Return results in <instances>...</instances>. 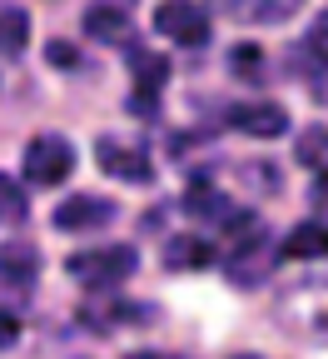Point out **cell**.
<instances>
[{"instance_id":"5b68a950","label":"cell","mask_w":328,"mask_h":359,"mask_svg":"<svg viewBox=\"0 0 328 359\" xmlns=\"http://www.w3.org/2000/svg\"><path fill=\"white\" fill-rule=\"evenodd\" d=\"M129 70H134L129 115L155 120V115H159V90H164V80H169V60L155 55V50H134V55H129Z\"/></svg>"},{"instance_id":"4fadbf2b","label":"cell","mask_w":328,"mask_h":359,"mask_svg":"<svg viewBox=\"0 0 328 359\" xmlns=\"http://www.w3.org/2000/svg\"><path fill=\"white\" fill-rule=\"evenodd\" d=\"M284 259H323L328 255V224H318V219H304L299 230L284 240V250H278Z\"/></svg>"},{"instance_id":"9c48e42d","label":"cell","mask_w":328,"mask_h":359,"mask_svg":"<svg viewBox=\"0 0 328 359\" xmlns=\"http://www.w3.org/2000/svg\"><path fill=\"white\" fill-rule=\"evenodd\" d=\"M40 275V250L25 245V240H10V245H0V285H10V290H30Z\"/></svg>"},{"instance_id":"ac0fdd59","label":"cell","mask_w":328,"mask_h":359,"mask_svg":"<svg viewBox=\"0 0 328 359\" xmlns=\"http://www.w3.org/2000/svg\"><path fill=\"white\" fill-rule=\"evenodd\" d=\"M45 60H50L55 70H75L80 65V50H75L70 40H50V45H45Z\"/></svg>"},{"instance_id":"52a82bcc","label":"cell","mask_w":328,"mask_h":359,"mask_svg":"<svg viewBox=\"0 0 328 359\" xmlns=\"http://www.w3.org/2000/svg\"><path fill=\"white\" fill-rule=\"evenodd\" d=\"M155 30L174 45H204L209 40V15L194 6V0H164V6L155 11Z\"/></svg>"},{"instance_id":"ba28073f","label":"cell","mask_w":328,"mask_h":359,"mask_svg":"<svg viewBox=\"0 0 328 359\" xmlns=\"http://www.w3.org/2000/svg\"><path fill=\"white\" fill-rule=\"evenodd\" d=\"M224 120L234 130H244L249 140H278V135L289 130V110L273 105V100H239V105H229Z\"/></svg>"},{"instance_id":"30bf717a","label":"cell","mask_w":328,"mask_h":359,"mask_svg":"<svg viewBox=\"0 0 328 359\" xmlns=\"http://www.w3.org/2000/svg\"><path fill=\"white\" fill-rule=\"evenodd\" d=\"M234 20L244 25H284L304 11V0H224Z\"/></svg>"},{"instance_id":"3957f363","label":"cell","mask_w":328,"mask_h":359,"mask_svg":"<svg viewBox=\"0 0 328 359\" xmlns=\"http://www.w3.org/2000/svg\"><path fill=\"white\" fill-rule=\"evenodd\" d=\"M95 165L110 180H124V185H150L155 180V160L139 140H120V135H100L95 140Z\"/></svg>"},{"instance_id":"277c9868","label":"cell","mask_w":328,"mask_h":359,"mask_svg":"<svg viewBox=\"0 0 328 359\" xmlns=\"http://www.w3.org/2000/svg\"><path fill=\"white\" fill-rule=\"evenodd\" d=\"M75 170V145L65 140V135H35V140L25 145V180L40 190L60 185V180H70Z\"/></svg>"},{"instance_id":"2e32d148","label":"cell","mask_w":328,"mask_h":359,"mask_svg":"<svg viewBox=\"0 0 328 359\" xmlns=\"http://www.w3.org/2000/svg\"><path fill=\"white\" fill-rule=\"evenodd\" d=\"M25 215H30V200L20 190V180L0 175V224H25Z\"/></svg>"},{"instance_id":"7a4b0ae2","label":"cell","mask_w":328,"mask_h":359,"mask_svg":"<svg viewBox=\"0 0 328 359\" xmlns=\"http://www.w3.org/2000/svg\"><path fill=\"white\" fill-rule=\"evenodd\" d=\"M134 264H139V255H134L129 245L80 250V255H70V259H65L70 280H80L85 290H115V285H124V280L134 275Z\"/></svg>"},{"instance_id":"8992f818","label":"cell","mask_w":328,"mask_h":359,"mask_svg":"<svg viewBox=\"0 0 328 359\" xmlns=\"http://www.w3.org/2000/svg\"><path fill=\"white\" fill-rule=\"evenodd\" d=\"M115 215H120V205L110 200V195H70V200H60L55 205V230H65V235H85V230H105V224H115Z\"/></svg>"},{"instance_id":"ffe728a7","label":"cell","mask_w":328,"mask_h":359,"mask_svg":"<svg viewBox=\"0 0 328 359\" xmlns=\"http://www.w3.org/2000/svg\"><path fill=\"white\" fill-rule=\"evenodd\" d=\"M323 195H328V185H323Z\"/></svg>"},{"instance_id":"9a60e30c","label":"cell","mask_w":328,"mask_h":359,"mask_svg":"<svg viewBox=\"0 0 328 359\" xmlns=\"http://www.w3.org/2000/svg\"><path fill=\"white\" fill-rule=\"evenodd\" d=\"M294 150H299V165H304V170L328 175V130H323V125H308L299 140H294Z\"/></svg>"},{"instance_id":"6da1fadb","label":"cell","mask_w":328,"mask_h":359,"mask_svg":"<svg viewBox=\"0 0 328 359\" xmlns=\"http://www.w3.org/2000/svg\"><path fill=\"white\" fill-rule=\"evenodd\" d=\"M278 325L313 339V344H328V280H304V285L284 290V299H278Z\"/></svg>"},{"instance_id":"7c38bea8","label":"cell","mask_w":328,"mask_h":359,"mask_svg":"<svg viewBox=\"0 0 328 359\" xmlns=\"http://www.w3.org/2000/svg\"><path fill=\"white\" fill-rule=\"evenodd\" d=\"M214 259H219V250L209 240H194V235H179V240L164 245V264L169 269H209Z\"/></svg>"},{"instance_id":"5bb4252c","label":"cell","mask_w":328,"mask_h":359,"mask_svg":"<svg viewBox=\"0 0 328 359\" xmlns=\"http://www.w3.org/2000/svg\"><path fill=\"white\" fill-rule=\"evenodd\" d=\"M30 45V15L10 0H0V55H20Z\"/></svg>"},{"instance_id":"8fae6325","label":"cell","mask_w":328,"mask_h":359,"mask_svg":"<svg viewBox=\"0 0 328 359\" xmlns=\"http://www.w3.org/2000/svg\"><path fill=\"white\" fill-rule=\"evenodd\" d=\"M85 30L95 35V40H105V45H129V40H134L129 15H124V11H115V6H105V0L85 11Z\"/></svg>"},{"instance_id":"e0dca14e","label":"cell","mask_w":328,"mask_h":359,"mask_svg":"<svg viewBox=\"0 0 328 359\" xmlns=\"http://www.w3.org/2000/svg\"><path fill=\"white\" fill-rule=\"evenodd\" d=\"M229 70L239 80H249V85H259L264 80V50H259V45H234V50H229Z\"/></svg>"},{"instance_id":"d6986e66","label":"cell","mask_w":328,"mask_h":359,"mask_svg":"<svg viewBox=\"0 0 328 359\" xmlns=\"http://www.w3.org/2000/svg\"><path fill=\"white\" fill-rule=\"evenodd\" d=\"M20 339V314H10V309H0V349H10Z\"/></svg>"}]
</instances>
